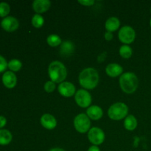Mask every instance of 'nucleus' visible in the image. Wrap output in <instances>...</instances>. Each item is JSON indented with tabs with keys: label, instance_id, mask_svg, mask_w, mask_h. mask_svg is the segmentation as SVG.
<instances>
[{
	"label": "nucleus",
	"instance_id": "0eeeda50",
	"mask_svg": "<svg viewBox=\"0 0 151 151\" xmlns=\"http://www.w3.org/2000/svg\"><path fill=\"white\" fill-rule=\"evenodd\" d=\"M136 33L134 29L129 26H125L121 28L119 32V38L121 42L129 44L134 41Z\"/></svg>",
	"mask_w": 151,
	"mask_h": 151
},
{
	"label": "nucleus",
	"instance_id": "2eb2a0df",
	"mask_svg": "<svg viewBox=\"0 0 151 151\" xmlns=\"http://www.w3.org/2000/svg\"><path fill=\"white\" fill-rule=\"evenodd\" d=\"M87 116L91 119L97 120L103 116V110L97 106H90L87 109Z\"/></svg>",
	"mask_w": 151,
	"mask_h": 151
},
{
	"label": "nucleus",
	"instance_id": "c85d7f7f",
	"mask_svg": "<svg viewBox=\"0 0 151 151\" xmlns=\"http://www.w3.org/2000/svg\"><path fill=\"white\" fill-rule=\"evenodd\" d=\"M105 38H106L107 41H110V40H111L112 38H113V35H112L111 32H106V34H105Z\"/></svg>",
	"mask_w": 151,
	"mask_h": 151
},
{
	"label": "nucleus",
	"instance_id": "412c9836",
	"mask_svg": "<svg viewBox=\"0 0 151 151\" xmlns=\"http://www.w3.org/2000/svg\"><path fill=\"white\" fill-rule=\"evenodd\" d=\"M132 49L129 46L124 45L122 46L119 49V54L123 58H129L132 55Z\"/></svg>",
	"mask_w": 151,
	"mask_h": 151
},
{
	"label": "nucleus",
	"instance_id": "a878e982",
	"mask_svg": "<svg viewBox=\"0 0 151 151\" xmlns=\"http://www.w3.org/2000/svg\"><path fill=\"white\" fill-rule=\"evenodd\" d=\"M7 66H8V63H7L4 58L0 55V73L5 71Z\"/></svg>",
	"mask_w": 151,
	"mask_h": 151
},
{
	"label": "nucleus",
	"instance_id": "dca6fc26",
	"mask_svg": "<svg viewBox=\"0 0 151 151\" xmlns=\"http://www.w3.org/2000/svg\"><path fill=\"white\" fill-rule=\"evenodd\" d=\"M119 21L116 17H111L106 21V28L108 32H114L116 31L119 28Z\"/></svg>",
	"mask_w": 151,
	"mask_h": 151
},
{
	"label": "nucleus",
	"instance_id": "c756f323",
	"mask_svg": "<svg viewBox=\"0 0 151 151\" xmlns=\"http://www.w3.org/2000/svg\"><path fill=\"white\" fill-rule=\"evenodd\" d=\"M88 151H100V150L97 146L93 145V146H91V147H89V149H88Z\"/></svg>",
	"mask_w": 151,
	"mask_h": 151
},
{
	"label": "nucleus",
	"instance_id": "a211bd4d",
	"mask_svg": "<svg viewBox=\"0 0 151 151\" xmlns=\"http://www.w3.org/2000/svg\"><path fill=\"white\" fill-rule=\"evenodd\" d=\"M74 52V45L69 41L63 43L60 47V53L65 56H69L72 55Z\"/></svg>",
	"mask_w": 151,
	"mask_h": 151
},
{
	"label": "nucleus",
	"instance_id": "6ab92c4d",
	"mask_svg": "<svg viewBox=\"0 0 151 151\" xmlns=\"http://www.w3.org/2000/svg\"><path fill=\"white\" fill-rule=\"evenodd\" d=\"M12 140V134L7 130H0V145H8Z\"/></svg>",
	"mask_w": 151,
	"mask_h": 151
},
{
	"label": "nucleus",
	"instance_id": "5701e85b",
	"mask_svg": "<svg viewBox=\"0 0 151 151\" xmlns=\"http://www.w3.org/2000/svg\"><path fill=\"white\" fill-rule=\"evenodd\" d=\"M44 23V20L41 15L39 14L34 15L32 19V26L35 27L36 28H40L41 27L43 26Z\"/></svg>",
	"mask_w": 151,
	"mask_h": 151
},
{
	"label": "nucleus",
	"instance_id": "7ed1b4c3",
	"mask_svg": "<svg viewBox=\"0 0 151 151\" xmlns=\"http://www.w3.org/2000/svg\"><path fill=\"white\" fill-rule=\"evenodd\" d=\"M49 75L51 81L54 83L63 82L66 78L67 72L64 65L60 61H53L49 66Z\"/></svg>",
	"mask_w": 151,
	"mask_h": 151
},
{
	"label": "nucleus",
	"instance_id": "ddd939ff",
	"mask_svg": "<svg viewBox=\"0 0 151 151\" xmlns=\"http://www.w3.org/2000/svg\"><path fill=\"white\" fill-rule=\"evenodd\" d=\"M41 123L43 127L49 130L54 129L57 125V121L55 118L51 114H46L43 115L41 118Z\"/></svg>",
	"mask_w": 151,
	"mask_h": 151
},
{
	"label": "nucleus",
	"instance_id": "393cba45",
	"mask_svg": "<svg viewBox=\"0 0 151 151\" xmlns=\"http://www.w3.org/2000/svg\"><path fill=\"white\" fill-rule=\"evenodd\" d=\"M55 88V83L52 81H47L44 85V90L47 92H52L53 91Z\"/></svg>",
	"mask_w": 151,
	"mask_h": 151
},
{
	"label": "nucleus",
	"instance_id": "1a4fd4ad",
	"mask_svg": "<svg viewBox=\"0 0 151 151\" xmlns=\"http://www.w3.org/2000/svg\"><path fill=\"white\" fill-rule=\"evenodd\" d=\"M19 22L16 18L13 16H7L4 18L1 22V26L3 29L7 32H13L19 27Z\"/></svg>",
	"mask_w": 151,
	"mask_h": 151
},
{
	"label": "nucleus",
	"instance_id": "20e7f679",
	"mask_svg": "<svg viewBox=\"0 0 151 151\" xmlns=\"http://www.w3.org/2000/svg\"><path fill=\"white\" fill-rule=\"evenodd\" d=\"M128 112V108L125 103H116L109 108L108 114L111 119L120 120L127 116Z\"/></svg>",
	"mask_w": 151,
	"mask_h": 151
},
{
	"label": "nucleus",
	"instance_id": "cd10ccee",
	"mask_svg": "<svg viewBox=\"0 0 151 151\" xmlns=\"http://www.w3.org/2000/svg\"><path fill=\"white\" fill-rule=\"evenodd\" d=\"M7 123V120H6L5 117L3 116H0V128H3L4 125Z\"/></svg>",
	"mask_w": 151,
	"mask_h": 151
},
{
	"label": "nucleus",
	"instance_id": "6e6552de",
	"mask_svg": "<svg viewBox=\"0 0 151 151\" xmlns=\"http://www.w3.org/2000/svg\"><path fill=\"white\" fill-rule=\"evenodd\" d=\"M88 138L89 141L94 145L102 144L105 140V134L100 128H92L88 133Z\"/></svg>",
	"mask_w": 151,
	"mask_h": 151
},
{
	"label": "nucleus",
	"instance_id": "f257e3e1",
	"mask_svg": "<svg viewBox=\"0 0 151 151\" xmlns=\"http://www.w3.org/2000/svg\"><path fill=\"white\" fill-rule=\"evenodd\" d=\"M80 84L87 89H93L99 83V75L97 70L93 68H86L80 73Z\"/></svg>",
	"mask_w": 151,
	"mask_h": 151
},
{
	"label": "nucleus",
	"instance_id": "f8f14e48",
	"mask_svg": "<svg viewBox=\"0 0 151 151\" xmlns=\"http://www.w3.org/2000/svg\"><path fill=\"white\" fill-rule=\"evenodd\" d=\"M51 2L49 0H35L32 3V8L36 13H42L49 10Z\"/></svg>",
	"mask_w": 151,
	"mask_h": 151
},
{
	"label": "nucleus",
	"instance_id": "f3484780",
	"mask_svg": "<svg viewBox=\"0 0 151 151\" xmlns=\"http://www.w3.org/2000/svg\"><path fill=\"white\" fill-rule=\"evenodd\" d=\"M124 126L128 131H134L137 126V120L133 115H128L125 119Z\"/></svg>",
	"mask_w": 151,
	"mask_h": 151
},
{
	"label": "nucleus",
	"instance_id": "9b49d317",
	"mask_svg": "<svg viewBox=\"0 0 151 151\" xmlns=\"http://www.w3.org/2000/svg\"><path fill=\"white\" fill-rule=\"evenodd\" d=\"M2 83L7 88H14L17 83V78H16V75L10 71L4 72L2 76Z\"/></svg>",
	"mask_w": 151,
	"mask_h": 151
},
{
	"label": "nucleus",
	"instance_id": "f03ea898",
	"mask_svg": "<svg viewBox=\"0 0 151 151\" xmlns=\"http://www.w3.org/2000/svg\"><path fill=\"white\" fill-rule=\"evenodd\" d=\"M119 84L124 92L132 94L138 87L139 81L135 74L132 72H126L122 75L119 78Z\"/></svg>",
	"mask_w": 151,
	"mask_h": 151
},
{
	"label": "nucleus",
	"instance_id": "4468645a",
	"mask_svg": "<svg viewBox=\"0 0 151 151\" xmlns=\"http://www.w3.org/2000/svg\"><path fill=\"white\" fill-rule=\"evenodd\" d=\"M106 72L109 76L111 77V78H115L122 73L123 69L117 63H110L106 66Z\"/></svg>",
	"mask_w": 151,
	"mask_h": 151
},
{
	"label": "nucleus",
	"instance_id": "7c9ffc66",
	"mask_svg": "<svg viewBox=\"0 0 151 151\" xmlns=\"http://www.w3.org/2000/svg\"><path fill=\"white\" fill-rule=\"evenodd\" d=\"M49 151H65L63 149H61V148H58V147H56V148H53V149H51Z\"/></svg>",
	"mask_w": 151,
	"mask_h": 151
},
{
	"label": "nucleus",
	"instance_id": "bb28decb",
	"mask_svg": "<svg viewBox=\"0 0 151 151\" xmlns=\"http://www.w3.org/2000/svg\"><path fill=\"white\" fill-rule=\"evenodd\" d=\"M78 2L84 6H91L94 3V1H93V0H82V1L79 0Z\"/></svg>",
	"mask_w": 151,
	"mask_h": 151
},
{
	"label": "nucleus",
	"instance_id": "9d476101",
	"mask_svg": "<svg viewBox=\"0 0 151 151\" xmlns=\"http://www.w3.org/2000/svg\"><path fill=\"white\" fill-rule=\"evenodd\" d=\"M58 91L63 97H72L75 93V87L72 83L63 82L59 85Z\"/></svg>",
	"mask_w": 151,
	"mask_h": 151
},
{
	"label": "nucleus",
	"instance_id": "aec40b11",
	"mask_svg": "<svg viewBox=\"0 0 151 151\" xmlns=\"http://www.w3.org/2000/svg\"><path fill=\"white\" fill-rule=\"evenodd\" d=\"M47 44H48L49 45L53 47H57L59 44H61V39H60V37L58 35H55V34L49 35V36L47 37Z\"/></svg>",
	"mask_w": 151,
	"mask_h": 151
},
{
	"label": "nucleus",
	"instance_id": "39448f33",
	"mask_svg": "<svg viewBox=\"0 0 151 151\" xmlns=\"http://www.w3.org/2000/svg\"><path fill=\"white\" fill-rule=\"evenodd\" d=\"M74 125L78 132L86 133L89 130L91 122L88 116L85 114H78L74 119Z\"/></svg>",
	"mask_w": 151,
	"mask_h": 151
},
{
	"label": "nucleus",
	"instance_id": "b1692460",
	"mask_svg": "<svg viewBox=\"0 0 151 151\" xmlns=\"http://www.w3.org/2000/svg\"><path fill=\"white\" fill-rule=\"evenodd\" d=\"M10 6L6 2L0 3V17H5L10 13Z\"/></svg>",
	"mask_w": 151,
	"mask_h": 151
},
{
	"label": "nucleus",
	"instance_id": "4be33fe9",
	"mask_svg": "<svg viewBox=\"0 0 151 151\" xmlns=\"http://www.w3.org/2000/svg\"><path fill=\"white\" fill-rule=\"evenodd\" d=\"M22 66V62L17 59H13L8 63V68L13 72H18V71L20 70Z\"/></svg>",
	"mask_w": 151,
	"mask_h": 151
},
{
	"label": "nucleus",
	"instance_id": "423d86ee",
	"mask_svg": "<svg viewBox=\"0 0 151 151\" xmlns=\"http://www.w3.org/2000/svg\"><path fill=\"white\" fill-rule=\"evenodd\" d=\"M75 101L77 104L81 108H86L91 103V94L85 89L78 90L75 94Z\"/></svg>",
	"mask_w": 151,
	"mask_h": 151
},
{
	"label": "nucleus",
	"instance_id": "2f4dec72",
	"mask_svg": "<svg viewBox=\"0 0 151 151\" xmlns=\"http://www.w3.org/2000/svg\"><path fill=\"white\" fill-rule=\"evenodd\" d=\"M150 27H151V19H150Z\"/></svg>",
	"mask_w": 151,
	"mask_h": 151
}]
</instances>
